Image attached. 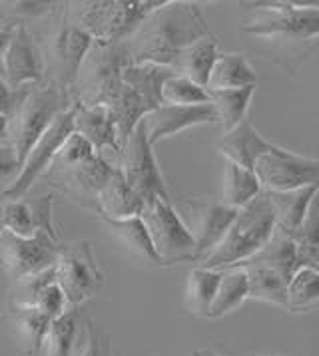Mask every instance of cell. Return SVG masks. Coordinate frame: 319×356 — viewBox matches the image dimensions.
Returning a JSON list of instances; mask_svg holds the SVG:
<instances>
[{
    "label": "cell",
    "mask_w": 319,
    "mask_h": 356,
    "mask_svg": "<svg viewBox=\"0 0 319 356\" xmlns=\"http://www.w3.org/2000/svg\"><path fill=\"white\" fill-rule=\"evenodd\" d=\"M249 6L254 13L240 32L290 74L319 48V4L254 2Z\"/></svg>",
    "instance_id": "obj_1"
},
{
    "label": "cell",
    "mask_w": 319,
    "mask_h": 356,
    "mask_svg": "<svg viewBox=\"0 0 319 356\" xmlns=\"http://www.w3.org/2000/svg\"><path fill=\"white\" fill-rule=\"evenodd\" d=\"M200 4L186 0L162 2L126 40L132 64H158L174 68L182 50L210 36Z\"/></svg>",
    "instance_id": "obj_2"
},
{
    "label": "cell",
    "mask_w": 319,
    "mask_h": 356,
    "mask_svg": "<svg viewBox=\"0 0 319 356\" xmlns=\"http://www.w3.org/2000/svg\"><path fill=\"white\" fill-rule=\"evenodd\" d=\"M114 173L116 168L98 156L94 147L74 131L42 179L46 186L64 193L72 203L98 215V195Z\"/></svg>",
    "instance_id": "obj_3"
},
{
    "label": "cell",
    "mask_w": 319,
    "mask_h": 356,
    "mask_svg": "<svg viewBox=\"0 0 319 356\" xmlns=\"http://www.w3.org/2000/svg\"><path fill=\"white\" fill-rule=\"evenodd\" d=\"M74 96L54 80L20 88V98L10 118V145L15 147L18 165L26 161L30 149L52 126V122L74 104Z\"/></svg>",
    "instance_id": "obj_4"
},
{
    "label": "cell",
    "mask_w": 319,
    "mask_h": 356,
    "mask_svg": "<svg viewBox=\"0 0 319 356\" xmlns=\"http://www.w3.org/2000/svg\"><path fill=\"white\" fill-rule=\"evenodd\" d=\"M274 229H276L274 209L265 191H261L256 200L249 201L246 207L238 211L226 237L200 267L210 271H224L235 267L238 263L256 255L270 241Z\"/></svg>",
    "instance_id": "obj_5"
},
{
    "label": "cell",
    "mask_w": 319,
    "mask_h": 356,
    "mask_svg": "<svg viewBox=\"0 0 319 356\" xmlns=\"http://www.w3.org/2000/svg\"><path fill=\"white\" fill-rule=\"evenodd\" d=\"M162 2L90 0L68 2V18L100 44H124Z\"/></svg>",
    "instance_id": "obj_6"
},
{
    "label": "cell",
    "mask_w": 319,
    "mask_h": 356,
    "mask_svg": "<svg viewBox=\"0 0 319 356\" xmlns=\"http://www.w3.org/2000/svg\"><path fill=\"white\" fill-rule=\"evenodd\" d=\"M128 64L126 44L94 42L74 88V100L82 106L108 108L124 88V68Z\"/></svg>",
    "instance_id": "obj_7"
},
{
    "label": "cell",
    "mask_w": 319,
    "mask_h": 356,
    "mask_svg": "<svg viewBox=\"0 0 319 356\" xmlns=\"http://www.w3.org/2000/svg\"><path fill=\"white\" fill-rule=\"evenodd\" d=\"M52 22H54V32L50 36L52 74L48 78L74 96V88L88 52L94 46V38L68 18V2H64L59 13L52 16Z\"/></svg>",
    "instance_id": "obj_8"
},
{
    "label": "cell",
    "mask_w": 319,
    "mask_h": 356,
    "mask_svg": "<svg viewBox=\"0 0 319 356\" xmlns=\"http://www.w3.org/2000/svg\"><path fill=\"white\" fill-rule=\"evenodd\" d=\"M74 118H76V102L52 122V126L46 129V134L30 149L29 157L22 163L18 175L10 181V186L0 191V200L18 201L29 195L32 186L38 179H42L44 173L52 165V161L56 159L60 149L64 147V143L74 136V131H76L74 129Z\"/></svg>",
    "instance_id": "obj_9"
},
{
    "label": "cell",
    "mask_w": 319,
    "mask_h": 356,
    "mask_svg": "<svg viewBox=\"0 0 319 356\" xmlns=\"http://www.w3.org/2000/svg\"><path fill=\"white\" fill-rule=\"evenodd\" d=\"M140 217L164 265L196 261V241L192 239L172 201L162 197L148 201Z\"/></svg>",
    "instance_id": "obj_10"
},
{
    "label": "cell",
    "mask_w": 319,
    "mask_h": 356,
    "mask_svg": "<svg viewBox=\"0 0 319 356\" xmlns=\"http://www.w3.org/2000/svg\"><path fill=\"white\" fill-rule=\"evenodd\" d=\"M56 269V283L64 291L72 309H80L82 302L92 299L104 285V273L96 263L92 243L78 239L62 243Z\"/></svg>",
    "instance_id": "obj_11"
},
{
    "label": "cell",
    "mask_w": 319,
    "mask_h": 356,
    "mask_svg": "<svg viewBox=\"0 0 319 356\" xmlns=\"http://www.w3.org/2000/svg\"><path fill=\"white\" fill-rule=\"evenodd\" d=\"M62 243L38 231L32 237H18L10 231L0 235V267L15 279L22 281L52 269L59 263Z\"/></svg>",
    "instance_id": "obj_12"
},
{
    "label": "cell",
    "mask_w": 319,
    "mask_h": 356,
    "mask_svg": "<svg viewBox=\"0 0 319 356\" xmlns=\"http://www.w3.org/2000/svg\"><path fill=\"white\" fill-rule=\"evenodd\" d=\"M176 211L184 221L192 239L196 241V261L194 263H198V267H200L226 237V233L232 227L233 219L240 209H233L224 201L189 197V200L180 201Z\"/></svg>",
    "instance_id": "obj_13"
},
{
    "label": "cell",
    "mask_w": 319,
    "mask_h": 356,
    "mask_svg": "<svg viewBox=\"0 0 319 356\" xmlns=\"http://www.w3.org/2000/svg\"><path fill=\"white\" fill-rule=\"evenodd\" d=\"M118 171L124 175L128 186L142 197L144 203L156 200V197L170 200V193L164 184L158 161L152 152V143L146 134L144 122H140L130 134L128 142L122 149L120 161H118Z\"/></svg>",
    "instance_id": "obj_14"
},
{
    "label": "cell",
    "mask_w": 319,
    "mask_h": 356,
    "mask_svg": "<svg viewBox=\"0 0 319 356\" xmlns=\"http://www.w3.org/2000/svg\"><path fill=\"white\" fill-rule=\"evenodd\" d=\"M256 175L267 191H293L319 186V159L304 157L274 145L258 159Z\"/></svg>",
    "instance_id": "obj_15"
},
{
    "label": "cell",
    "mask_w": 319,
    "mask_h": 356,
    "mask_svg": "<svg viewBox=\"0 0 319 356\" xmlns=\"http://www.w3.org/2000/svg\"><path fill=\"white\" fill-rule=\"evenodd\" d=\"M0 72L13 90L40 84L46 80L48 74L42 46L26 24H20L13 30L10 42L0 62Z\"/></svg>",
    "instance_id": "obj_16"
},
{
    "label": "cell",
    "mask_w": 319,
    "mask_h": 356,
    "mask_svg": "<svg viewBox=\"0 0 319 356\" xmlns=\"http://www.w3.org/2000/svg\"><path fill=\"white\" fill-rule=\"evenodd\" d=\"M74 129L94 147L98 156L118 170L122 145L118 138L116 120L106 106H82L80 102H76Z\"/></svg>",
    "instance_id": "obj_17"
},
{
    "label": "cell",
    "mask_w": 319,
    "mask_h": 356,
    "mask_svg": "<svg viewBox=\"0 0 319 356\" xmlns=\"http://www.w3.org/2000/svg\"><path fill=\"white\" fill-rule=\"evenodd\" d=\"M148 140L154 145L162 138L174 136L182 129L202 124H219L218 112L212 104H200V106H170L162 104L154 112L146 115L144 120Z\"/></svg>",
    "instance_id": "obj_18"
},
{
    "label": "cell",
    "mask_w": 319,
    "mask_h": 356,
    "mask_svg": "<svg viewBox=\"0 0 319 356\" xmlns=\"http://www.w3.org/2000/svg\"><path fill=\"white\" fill-rule=\"evenodd\" d=\"M6 321L15 332L20 355L38 356L44 339H46V332L52 325V318L34 305H18V302L8 300Z\"/></svg>",
    "instance_id": "obj_19"
},
{
    "label": "cell",
    "mask_w": 319,
    "mask_h": 356,
    "mask_svg": "<svg viewBox=\"0 0 319 356\" xmlns=\"http://www.w3.org/2000/svg\"><path fill=\"white\" fill-rule=\"evenodd\" d=\"M104 225L110 229V233L118 239V243L128 251L136 261H140L144 267H166L164 261L156 253L152 239L148 235L144 221L140 215L128 217V219H102Z\"/></svg>",
    "instance_id": "obj_20"
},
{
    "label": "cell",
    "mask_w": 319,
    "mask_h": 356,
    "mask_svg": "<svg viewBox=\"0 0 319 356\" xmlns=\"http://www.w3.org/2000/svg\"><path fill=\"white\" fill-rule=\"evenodd\" d=\"M272 147H274V143L263 140L260 131L254 128L247 120H244L232 131H228L219 142V152L228 157V161L238 163V165L251 171L256 168L258 159L263 154H267Z\"/></svg>",
    "instance_id": "obj_21"
},
{
    "label": "cell",
    "mask_w": 319,
    "mask_h": 356,
    "mask_svg": "<svg viewBox=\"0 0 319 356\" xmlns=\"http://www.w3.org/2000/svg\"><path fill=\"white\" fill-rule=\"evenodd\" d=\"M263 191L272 203L274 217H276V229L293 235L305 221V215H307L311 201L319 195V186L302 187V189H293V191H267V189H263Z\"/></svg>",
    "instance_id": "obj_22"
},
{
    "label": "cell",
    "mask_w": 319,
    "mask_h": 356,
    "mask_svg": "<svg viewBox=\"0 0 319 356\" xmlns=\"http://www.w3.org/2000/svg\"><path fill=\"white\" fill-rule=\"evenodd\" d=\"M144 201L128 186L124 175L116 170L112 179L104 186L98 195V217L100 219H128L142 213Z\"/></svg>",
    "instance_id": "obj_23"
},
{
    "label": "cell",
    "mask_w": 319,
    "mask_h": 356,
    "mask_svg": "<svg viewBox=\"0 0 319 356\" xmlns=\"http://www.w3.org/2000/svg\"><path fill=\"white\" fill-rule=\"evenodd\" d=\"M242 265H261V267L276 269L291 283V279L297 273V253H295V243H293L291 233L274 229V235L270 237V241L265 243L256 255L238 263L235 267H242Z\"/></svg>",
    "instance_id": "obj_24"
},
{
    "label": "cell",
    "mask_w": 319,
    "mask_h": 356,
    "mask_svg": "<svg viewBox=\"0 0 319 356\" xmlns=\"http://www.w3.org/2000/svg\"><path fill=\"white\" fill-rule=\"evenodd\" d=\"M218 56L219 52L216 36L210 34V36L194 42L186 50L180 52L174 70L178 76H184L198 86L208 88V80H210V74H212V68H214Z\"/></svg>",
    "instance_id": "obj_25"
},
{
    "label": "cell",
    "mask_w": 319,
    "mask_h": 356,
    "mask_svg": "<svg viewBox=\"0 0 319 356\" xmlns=\"http://www.w3.org/2000/svg\"><path fill=\"white\" fill-rule=\"evenodd\" d=\"M238 269H244L247 273L249 299L288 309V305H290V281L281 273H277L276 269H270V267H261V265H242Z\"/></svg>",
    "instance_id": "obj_26"
},
{
    "label": "cell",
    "mask_w": 319,
    "mask_h": 356,
    "mask_svg": "<svg viewBox=\"0 0 319 356\" xmlns=\"http://www.w3.org/2000/svg\"><path fill=\"white\" fill-rule=\"evenodd\" d=\"M249 86H258V74L246 58L238 52L219 54L210 74L208 90H242Z\"/></svg>",
    "instance_id": "obj_27"
},
{
    "label": "cell",
    "mask_w": 319,
    "mask_h": 356,
    "mask_svg": "<svg viewBox=\"0 0 319 356\" xmlns=\"http://www.w3.org/2000/svg\"><path fill=\"white\" fill-rule=\"evenodd\" d=\"M295 253H297V271L319 273V195L311 201L305 221L293 235Z\"/></svg>",
    "instance_id": "obj_28"
},
{
    "label": "cell",
    "mask_w": 319,
    "mask_h": 356,
    "mask_svg": "<svg viewBox=\"0 0 319 356\" xmlns=\"http://www.w3.org/2000/svg\"><path fill=\"white\" fill-rule=\"evenodd\" d=\"M263 191L256 171L246 170L238 163H226V177H224V197L221 201L233 209L246 207Z\"/></svg>",
    "instance_id": "obj_29"
},
{
    "label": "cell",
    "mask_w": 319,
    "mask_h": 356,
    "mask_svg": "<svg viewBox=\"0 0 319 356\" xmlns=\"http://www.w3.org/2000/svg\"><path fill=\"white\" fill-rule=\"evenodd\" d=\"M246 299H249L247 273L238 267L224 269L221 283L218 286L216 299L212 302V309L208 313V318H221L224 314L235 311Z\"/></svg>",
    "instance_id": "obj_30"
},
{
    "label": "cell",
    "mask_w": 319,
    "mask_h": 356,
    "mask_svg": "<svg viewBox=\"0 0 319 356\" xmlns=\"http://www.w3.org/2000/svg\"><path fill=\"white\" fill-rule=\"evenodd\" d=\"M208 92H210L212 106L218 112L219 124L228 134L246 120L247 106L256 92V86L242 88V90H208Z\"/></svg>",
    "instance_id": "obj_31"
},
{
    "label": "cell",
    "mask_w": 319,
    "mask_h": 356,
    "mask_svg": "<svg viewBox=\"0 0 319 356\" xmlns=\"http://www.w3.org/2000/svg\"><path fill=\"white\" fill-rule=\"evenodd\" d=\"M219 283H221V271L196 267L189 273L188 289H186V307L189 309V313L208 318Z\"/></svg>",
    "instance_id": "obj_32"
},
{
    "label": "cell",
    "mask_w": 319,
    "mask_h": 356,
    "mask_svg": "<svg viewBox=\"0 0 319 356\" xmlns=\"http://www.w3.org/2000/svg\"><path fill=\"white\" fill-rule=\"evenodd\" d=\"M80 316L82 313L78 309H68L56 321H52L38 356H72Z\"/></svg>",
    "instance_id": "obj_33"
},
{
    "label": "cell",
    "mask_w": 319,
    "mask_h": 356,
    "mask_svg": "<svg viewBox=\"0 0 319 356\" xmlns=\"http://www.w3.org/2000/svg\"><path fill=\"white\" fill-rule=\"evenodd\" d=\"M288 311L295 314L319 311V273L299 269L290 283Z\"/></svg>",
    "instance_id": "obj_34"
},
{
    "label": "cell",
    "mask_w": 319,
    "mask_h": 356,
    "mask_svg": "<svg viewBox=\"0 0 319 356\" xmlns=\"http://www.w3.org/2000/svg\"><path fill=\"white\" fill-rule=\"evenodd\" d=\"M72 356H114L110 334L90 316H80Z\"/></svg>",
    "instance_id": "obj_35"
},
{
    "label": "cell",
    "mask_w": 319,
    "mask_h": 356,
    "mask_svg": "<svg viewBox=\"0 0 319 356\" xmlns=\"http://www.w3.org/2000/svg\"><path fill=\"white\" fill-rule=\"evenodd\" d=\"M162 102L170 106H200V104H212L208 88H202L184 76L174 74L168 78L162 88Z\"/></svg>",
    "instance_id": "obj_36"
},
{
    "label": "cell",
    "mask_w": 319,
    "mask_h": 356,
    "mask_svg": "<svg viewBox=\"0 0 319 356\" xmlns=\"http://www.w3.org/2000/svg\"><path fill=\"white\" fill-rule=\"evenodd\" d=\"M4 231H10L18 237H32L38 233L29 201H4Z\"/></svg>",
    "instance_id": "obj_37"
},
{
    "label": "cell",
    "mask_w": 319,
    "mask_h": 356,
    "mask_svg": "<svg viewBox=\"0 0 319 356\" xmlns=\"http://www.w3.org/2000/svg\"><path fill=\"white\" fill-rule=\"evenodd\" d=\"M26 201H29V207L30 211H32V217H34L36 229L48 233L54 239H60L56 225H54V193L52 191L40 193V195Z\"/></svg>",
    "instance_id": "obj_38"
},
{
    "label": "cell",
    "mask_w": 319,
    "mask_h": 356,
    "mask_svg": "<svg viewBox=\"0 0 319 356\" xmlns=\"http://www.w3.org/2000/svg\"><path fill=\"white\" fill-rule=\"evenodd\" d=\"M34 307H38L44 314H48L52 321H56L59 316L66 313L68 309H72L70 305H68V300H66V295H64V291L60 289V285L54 281V283H50V285H46L36 295V299L32 302Z\"/></svg>",
    "instance_id": "obj_39"
},
{
    "label": "cell",
    "mask_w": 319,
    "mask_h": 356,
    "mask_svg": "<svg viewBox=\"0 0 319 356\" xmlns=\"http://www.w3.org/2000/svg\"><path fill=\"white\" fill-rule=\"evenodd\" d=\"M16 171H20V165H18V159H16L15 147L10 143L0 145V181H6Z\"/></svg>",
    "instance_id": "obj_40"
},
{
    "label": "cell",
    "mask_w": 319,
    "mask_h": 356,
    "mask_svg": "<svg viewBox=\"0 0 319 356\" xmlns=\"http://www.w3.org/2000/svg\"><path fill=\"white\" fill-rule=\"evenodd\" d=\"M18 98H20V90H13L6 84V80L0 76V114L13 118Z\"/></svg>",
    "instance_id": "obj_41"
},
{
    "label": "cell",
    "mask_w": 319,
    "mask_h": 356,
    "mask_svg": "<svg viewBox=\"0 0 319 356\" xmlns=\"http://www.w3.org/2000/svg\"><path fill=\"white\" fill-rule=\"evenodd\" d=\"M10 143V118L0 114V145Z\"/></svg>",
    "instance_id": "obj_42"
},
{
    "label": "cell",
    "mask_w": 319,
    "mask_h": 356,
    "mask_svg": "<svg viewBox=\"0 0 319 356\" xmlns=\"http://www.w3.org/2000/svg\"><path fill=\"white\" fill-rule=\"evenodd\" d=\"M192 356H221L218 355L216 350H212V348H200V350H196Z\"/></svg>",
    "instance_id": "obj_43"
},
{
    "label": "cell",
    "mask_w": 319,
    "mask_h": 356,
    "mask_svg": "<svg viewBox=\"0 0 319 356\" xmlns=\"http://www.w3.org/2000/svg\"><path fill=\"white\" fill-rule=\"evenodd\" d=\"M4 233V201H0V235Z\"/></svg>",
    "instance_id": "obj_44"
},
{
    "label": "cell",
    "mask_w": 319,
    "mask_h": 356,
    "mask_svg": "<svg viewBox=\"0 0 319 356\" xmlns=\"http://www.w3.org/2000/svg\"><path fill=\"white\" fill-rule=\"evenodd\" d=\"M233 356H270V355H258V353H246V355H233Z\"/></svg>",
    "instance_id": "obj_45"
}]
</instances>
